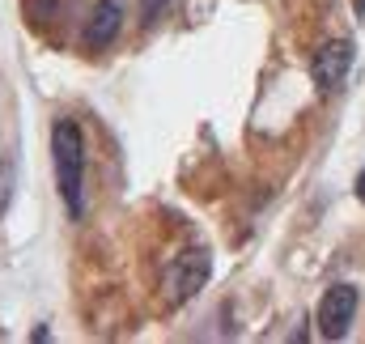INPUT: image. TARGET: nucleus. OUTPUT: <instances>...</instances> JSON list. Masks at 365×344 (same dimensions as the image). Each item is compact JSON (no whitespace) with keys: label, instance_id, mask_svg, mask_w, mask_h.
Here are the masks:
<instances>
[{"label":"nucleus","instance_id":"1","mask_svg":"<svg viewBox=\"0 0 365 344\" xmlns=\"http://www.w3.org/2000/svg\"><path fill=\"white\" fill-rule=\"evenodd\" d=\"M51 162H56V183L73 217L86 213V141L77 119H60L51 128Z\"/></svg>","mask_w":365,"mask_h":344},{"label":"nucleus","instance_id":"2","mask_svg":"<svg viewBox=\"0 0 365 344\" xmlns=\"http://www.w3.org/2000/svg\"><path fill=\"white\" fill-rule=\"evenodd\" d=\"M204 280H208V251H200V247L182 251V256L170 263L166 280H162L166 306H182V302H191V298L204 289Z\"/></svg>","mask_w":365,"mask_h":344},{"label":"nucleus","instance_id":"3","mask_svg":"<svg viewBox=\"0 0 365 344\" xmlns=\"http://www.w3.org/2000/svg\"><path fill=\"white\" fill-rule=\"evenodd\" d=\"M349 69H353V43H344V39L340 43H323L310 56V81L319 86V93H336L344 86Z\"/></svg>","mask_w":365,"mask_h":344},{"label":"nucleus","instance_id":"4","mask_svg":"<svg viewBox=\"0 0 365 344\" xmlns=\"http://www.w3.org/2000/svg\"><path fill=\"white\" fill-rule=\"evenodd\" d=\"M353 315H357V289L353 285H331L323 293V302H319V332H323V340L349 336Z\"/></svg>","mask_w":365,"mask_h":344},{"label":"nucleus","instance_id":"5","mask_svg":"<svg viewBox=\"0 0 365 344\" xmlns=\"http://www.w3.org/2000/svg\"><path fill=\"white\" fill-rule=\"evenodd\" d=\"M119 26H123V0H98V4H93V13H90V21H86L81 43H86L90 51H102V47H110V43H115Z\"/></svg>","mask_w":365,"mask_h":344},{"label":"nucleus","instance_id":"6","mask_svg":"<svg viewBox=\"0 0 365 344\" xmlns=\"http://www.w3.org/2000/svg\"><path fill=\"white\" fill-rule=\"evenodd\" d=\"M68 4L73 0H26V13H30V21H56L68 13Z\"/></svg>","mask_w":365,"mask_h":344},{"label":"nucleus","instance_id":"7","mask_svg":"<svg viewBox=\"0 0 365 344\" xmlns=\"http://www.w3.org/2000/svg\"><path fill=\"white\" fill-rule=\"evenodd\" d=\"M13 187H17V162L4 158V162H0V217H4V208H9V200H13Z\"/></svg>","mask_w":365,"mask_h":344},{"label":"nucleus","instance_id":"8","mask_svg":"<svg viewBox=\"0 0 365 344\" xmlns=\"http://www.w3.org/2000/svg\"><path fill=\"white\" fill-rule=\"evenodd\" d=\"M166 4H170V0H140V17H145V26H153V21L166 13Z\"/></svg>","mask_w":365,"mask_h":344},{"label":"nucleus","instance_id":"9","mask_svg":"<svg viewBox=\"0 0 365 344\" xmlns=\"http://www.w3.org/2000/svg\"><path fill=\"white\" fill-rule=\"evenodd\" d=\"M357 200H361V204H365V171L357 174Z\"/></svg>","mask_w":365,"mask_h":344},{"label":"nucleus","instance_id":"10","mask_svg":"<svg viewBox=\"0 0 365 344\" xmlns=\"http://www.w3.org/2000/svg\"><path fill=\"white\" fill-rule=\"evenodd\" d=\"M357 4V17H365V0H353Z\"/></svg>","mask_w":365,"mask_h":344}]
</instances>
